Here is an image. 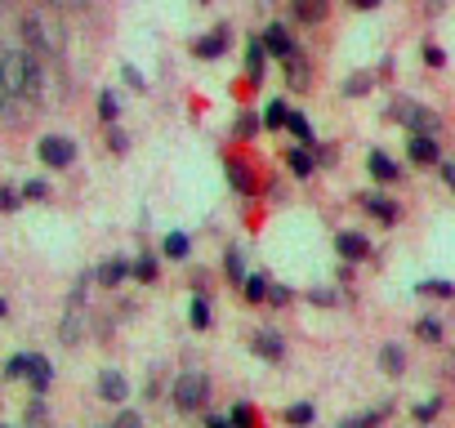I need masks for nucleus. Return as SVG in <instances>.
<instances>
[{
  "instance_id": "obj_31",
  "label": "nucleus",
  "mask_w": 455,
  "mask_h": 428,
  "mask_svg": "<svg viewBox=\"0 0 455 428\" xmlns=\"http://www.w3.org/2000/svg\"><path fill=\"white\" fill-rule=\"evenodd\" d=\"M415 295H428V299H455V281H442V277H428L415 286Z\"/></svg>"
},
{
  "instance_id": "obj_17",
  "label": "nucleus",
  "mask_w": 455,
  "mask_h": 428,
  "mask_svg": "<svg viewBox=\"0 0 455 428\" xmlns=\"http://www.w3.org/2000/svg\"><path fill=\"white\" fill-rule=\"evenodd\" d=\"M366 170H371V178L384 183V187L402 178V170H397V161H393L388 152H371V156H366Z\"/></svg>"
},
{
  "instance_id": "obj_6",
  "label": "nucleus",
  "mask_w": 455,
  "mask_h": 428,
  "mask_svg": "<svg viewBox=\"0 0 455 428\" xmlns=\"http://www.w3.org/2000/svg\"><path fill=\"white\" fill-rule=\"evenodd\" d=\"M371 219H379L384 228H393L397 219H402V205L393 201V196H384V192H362V201H357Z\"/></svg>"
},
{
  "instance_id": "obj_38",
  "label": "nucleus",
  "mask_w": 455,
  "mask_h": 428,
  "mask_svg": "<svg viewBox=\"0 0 455 428\" xmlns=\"http://www.w3.org/2000/svg\"><path fill=\"white\" fill-rule=\"evenodd\" d=\"M437 410H442V397H428L424 406H415V424L424 428V424H433L437 419Z\"/></svg>"
},
{
  "instance_id": "obj_19",
  "label": "nucleus",
  "mask_w": 455,
  "mask_h": 428,
  "mask_svg": "<svg viewBox=\"0 0 455 428\" xmlns=\"http://www.w3.org/2000/svg\"><path fill=\"white\" fill-rule=\"evenodd\" d=\"M291 10H295V19H299L304 28H317V23L331 14L326 0H291Z\"/></svg>"
},
{
  "instance_id": "obj_23",
  "label": "nucleus",
  "mask_w": 455,
  "mask_h": 428,
  "mask_svg": "<svg viewBox=\"0 0 455 428\" xmlns=\"http://www.w3.org/2000/svg\"><path fill=\"white\" fill-rule=\"evenodd\" d=\"M242 299H246V304H268V277H264V273H246Z\"/></svg>"
},
{
  "instance_id": "obj_15",
  "label": "nucleus",
  "mask_w": 455,
  "mask_h": 428,
  "mask_svg": "<svg viewBox=\"0 0 455 428\" xmlns=\"http://www.w3.org/2000/svg\"><path fill=\"white\" fill-rule=\"evenodd\" d=\"M94 388H99L103 401H125V397H130V379H125L121 370H99V384H94Z\"/></svg>"
},
{
  "instance_id": "obj_34",
  "label": "nucleus",
  "mask_w": 455,
  "mask_h": 428,
  "mask_svg": "<svg viewBox=\"0 0 455 428\" xmlns=\"http://www.w3.org/2000/svg\"><path fill=\"white\" fill-rule=\"evenodd\" d=\"M223 273H228V281H233V286L242 290V281H246V264H242V250H223Z\"/></svg>"
},
{
  "instance_id": "obj_50",
  "label": "nucleus",
  "mask_w": 455,
  "mask_h": 428,
  "mask_svg": "<svg viewBox=\"0 0 455 428\" xmlns=\"http://www.w3.org/2000/svg\"><path fill=\"white\" fill-rule=\"evenodd\" d=\"M205 428H233V419L228 415H205Z\"/></svg>"
},
{
  "instance_id": "obj_14",
  "label": "nucleus",
  "mask_w": 455,
  "mask_h": 428,
  "mask_svg": "<svg viewBox=\"0 0 455 428\" xmlns=\"http://www.w3.org/2000/svg\"><path fill=\"white\" fill-rule=\"evenodd\" d=\"M125 277H130V259H103V264L94 268V281H99L103 290L125 286Z\"/></svg>"
},
{
  "instance_id": "obj_12",
  "label": "nucleus",
  "mask_w": 455,
  "mask_h": 428,
  "mask_svg": "<svg viewBox=\"0 0 455 428\" xmlns=\"http://www.w3.org/2000/svg\"><path fill=\"white\" fill-rule=\"evenodd\" d=\"M259 41H264V50H268V59H277V63H282V59H286V54L295 50V41H291V32H286L282 23H268V28L259 32Z\"/></svg>"
},
{
  "instance_id": "obj_33",
  "label": "nucleus",
  "mask_w": 455,
  "mask_h": 428,
  "mask_svg": "<svg viewBox=\"0 0 455 428\" xmlns=\"http://www.w3.org/2000/svg\"><path fill=\"white\" fill-rule=\"evenodd\" d=\"M317 419V406L313 401H295V406H286V424L291 428H308Z\"/></svg>"
},
{
  "instance_id": "obj_7",
  "label": "nucleus",
  "mask_w": 455,
  "mask_h": 428,
  "mask_svg": "<svg viewBox=\"0 0 455 428\" xmlns=\"http://www.w3.org/2000/svg\"><path fill=\"white\" fill-rule=\"evenodd\" d=\"M228 50H233V28H228V23L210 28V32L192 45V54H196V59H223Z\"/></svg>"
},
{
  "instance_id": "obj_53",
  "label": "nucleus",
  "mask_w": 455,
  "mask_h": 428,
  "mask_svg": "<svg viewBox=\"0 0 455 428\" xmlns=\"http://www.w3.org/2000/svg\"><path fill=\"white\" fill-rule=\"evenodd\" d=\"M348 5H353V10H375L379 0H348Z\"/></svg>"
},
{
  "instance_id": "obj_10",
  "label": "nucleus",
  "mask_w": 455,
  "mask_h": 428,
  "mask_svg": "<svg viewBox=\"0 0 455 428\" xmlns=\"http://www.w3.org/2000/svg\"><path fill=\"white\" fill-rule=\"evenodd\" d=\"M251 348H255V357H264V361H282V357H286V339H282V335H277L273 326L255 330Z\"/></svg>"
},
{
  "instance_id": "obj_37",
  "label": "nucleus",
  "mask_w": 455,
  "mask_h": 428,
  "mask_svg": "<svg viewBox=\"0 0 455 428\" xmlns=\"http://www.w3.org/2000/svg\"><path fill=\"white\" fill-rule=\"evenodd\" d=\"M116 116H121V99H116L112 90H103V94H99V121L116 125Z\"/></svg>"
},
{
  "instance_id": "obj_29",
  "label": "nucleus",
  "mask_w": 455,
  "mask_h": 428,
  "mask_svg": "<svg viewBox=\"0 0 455 428\" xmlns=\"http://www.w3.org/2000/svg\"><path fill=\"white\" fill-rule=\"evenodd\" d=\"M286 130H291V134H295V143H304V147H313V143H317V139H313V121H308L304 112H295V107H291Z\"/></svg>"
},
{
  "instance_id": "obj_27",
  "label": "nucleus",
  "mask_w": 455,
  "mask_h": 428,
  "mask_svg": "<svg viewBox=\"0 0 455 428\" xmlns=\"http://www.w3.org/2000/svg\"><path fill=\"white\" fill-rule=\"evenodd\" d=\"M379 366H384V375L397 379V375H406V353H402L397 344H384V348H379Z\"/></svg>"
},
{
  "instance_id": "obj_46",
  "label": "nucleus",
  "mask_w": 455,
  "mask_h": 428,
  "mask_svg": "<svg viewBox=\"0 0 455 428\" xmlns=\"http://www.w3.org/2000/svg\"><path fill=\"white\" fill-rule=\"evenodd\" d=\"M112 428H143V419H139V410H121Z\"/></svg>"
},
{
  "instance_id": "obj_54",
  "label": "nucleus",
  "mask_w": 455,
  "mask_h": 428,
  "mask_svg": "<svg viewBox=\"0 0 455 428\" xmlns=\"http://www.w3.org/2000/svg\"><path fill=\"white\" fill-rule=\"evenodd\" d=\"M5 313H10V304H5V299H0V317H5Z\"/></svg>"
},
{
  "instance_id": "obj_3",
  "label": "nucleus",
  "mask_w": 455,
  "mask_h": 428,
  "mask_svg": "<svg viewBox=\"0 0 455 428\" xmlns=\"http://www.w3.org/2000/svg\"><path fill=\"white\" fill-rule=\"evenodd\" d=\"M384 116L397 121V125H406L411 134H442V116H437L433 107L415 103V99H397V103H388Z\"/></svg>"
},
{
  "instance_id": "obj_55",
  "label": "nucleus",
  "mask_w": 455,
  "mask_h": 428,
  "mask_svg": "<svg viewBox=\"0 0 455 428\" xmlns=\"http://www.w3.org/2000/svg\"><path fill=\"white\" fill-rule=\"evenodd\" d=\"M0 428H10V424H0Z\"/></svg>"
},
{
  "instance_id": "obj_2",
  "label": "nucleus",
  "mask_w": 455,
  "mask_h": 428,
  "mask_svg": "<svg viewBox=\"0 0 455 428\" xmlns=\"http://www.w3.org/2000/svg\"><path fill=\"white\" fill-rule=\"evenodd\" d=\"M23 41L36 59H59L63 54V28L45 14H28L23 19Z\"/></svg>"
},
{
  "instance_id": "obj_32",
  "label": "nucleus",
  "mask_w": 455,
  "mask_h": 428,
  "mask_svg": "<svg viewBox=\"0 0 455 428\" xmlns=\"http://www.w3.org/2000/svg\"><path fill=\"white\" fill-rule=\"evenodd\" d=\"M59 339H63V344H81V339H85V317H81V313H68L63 326H59Z\"/></svg>"
},
{
  "instance_id": "obj_36",
  "label": "nucleus",
  "mask_w": 455,
  "mask_h": 428,
  "mask_svg": "<svg viewBox=\"0 0 455 428\" xmlns=\"http://www.w3.org/2000/svg\"><path fill=\"white\" fill-rule=\"evenodd\" d=\"M371 85H375V76H371V72H357V76H348V81H344V94H348V99H366V94H371Z\"/></svg>"
},
{
  "instance_id": "obj_9",
  "label": "nucleus",
  "mask_w": 455,
  "mask_h": 428,
  "mask_svg": "<svg viewBox=\"0 0 455 428\" xmlns=\"http://www.w3.org/2000/svg\"><path fill=\"white\" fill-rule=\"evenodd\" d=\"M335 250H339L344 264H362V259H371V242H366L357 228H344V233L335 237Z\"/></svg>"
},
{
  "instance_id": "obj_21",
  "label": "nucleus",
  "mask_w": 455,
  "mask_h": 428,
  "mask_svg": "<svg viewBox=\"0 0 455 428\" xmlns=\"http://www.w3.org/2000/svg\"><path fill=\"white\" fill-rule=\"evenodd\" d=\"M259 121H264V130H286V121H291V103H286V99H268L264 112H259Z\"/></svg>"
},
{
  "instance_id": "obj_22",
  "label": "nucleus",
  "mask_w": 455,
  "mask_h": 428,
  "mask_svg": "<svg viewBox=\"0 0 455 428\" xmlns=\"http://www.w3.org/2000/svg\"><path fill=\"white\" fill-rule=\"evenodd\" d=\"M130 277H134V281H143V286H156V277H161L156 255H139V259L130 264Z\"/></svg>"
},
{
  "instance_id": "obj_5",
  "label": "nucleus",
  "mask_w": 455,
  "mask_h": 428,
  "mask_svg": "<svg viewBox=\"0 0 455 428\" xmlns=\"http://www.w3.org/2000/svg\"><path fill=\"white\" fill-rule=\"evenodd\" d=\"M36 156H41V165H50V170H68V165L76 161V143H72L68 134H45V139L36 143Z\"/></svg>"
},
{
  "instance_id": "obj_16",
  "label": "nucleus",
  "mask_w": 455,
  "mask_h": 428,
  "mask_svg": "<svg viewBox=\"0 0 455 428\" xmlns=\"http://www.w3.org/2000/svg\"><path fill=\"white\" fill-rule=\"evenodd\" d=\"M282 67H286V85H291V90H308V85H313V76H308V59H304L299 50H291V54L282 59Z\"/></svg>"
},
{
  "instance_id": "obj_44",
  "label": "nucleus",
  "mask_w": 455,
  "mask_h": 428,
  "mask_svg": "<svg viewBox=\"0 0 455 428\" xmlns=\"http://www.w3.org/2000/svg\"><path fill=\"white\" fill-rule=\"evenodd\" d=\"M291 299H295V290H286V286H273V281H268V304H277V308H286Z\"/></svg>"
},
{
  "instance_id": "obj_42",
  "label": "nucleus",
  "mask_w": 455,
  "mask_h": 428,
  "mask_svg": "<svg viewBox=\"0 0 455 428\" xmlns=\"http://www.w3.org/2000/svg\"><path fill=\"white\" fill-rule=\"evenodd\" d=\"M19 201H23V192H14V187H0V214H14V210H19Z\"/></svg>"
},
{
  "instance_id": "obj_11",
  "label": "nucleus",
  "mask_w": 455,
  "mask_h": 428,
  "mask_svg": "<svg viewBox=\"0 0 455 428\" xmlns=\"http://www.w3.org/2000/svg\"><path fill=\"white\" fill-rule=\"evenodd\" d=\"M228 187L242 192V196H255L259 183H255V165L251 161H228Z\"/></svg>"
},
{
  "instance_id": "obj_18",
  "label": "nucleus",
  "mask_w": 455,
  "mask_h": 428,
  "mask_svg": "<svg viewBox=\"0 0 455 428\" xmlns=\"http://www.w3.org/2000/svg\"><path fill=\"white\" fill-rule=\"evenodd\" d=\"M264 72H268V50H264V41H246V81L259 85Z\"/></svg>"
},
{
  "instance_id": "obj_52",
  "label": "nucleus",
  "mask_w": 455,
  "mask_h": 428,
  "mask_svg": "<svg viewBox=\"0 0 455 428\" xmlns=\"http://www.w3.org/2000/svg\"><path fill=\"white\" fill-rule=\"evenodd\" d=\"M442 178H446V187L455 192V161H446V165H442Z\"/></svg>"
},
{
  "instance_id": "obj_48",
  "label": "nucleus",
  "mask_w": 455,
  "mask_h": 428,
  "mask_svg": "<svg viewBox=\"0 0 455 428\" xmlns=\"http://www.w3.org/2000/svg\"><path fill=\"white\" fill-rule=\"evenodd\" d=\"M313 161H317V165H335V147H317V143H313Z\"/></svg>"
},
{
  "instance_id": "obj_25",
  "label": "nucleus",
  "mask_w": 455,
  "mask_h": 428,
  "mask_svg": "<svg viewBox=\"0 0 455 428\" xmlns=\"http://www.w3.org/2000/svg\"><path fill=\"white\" fill-rule=\"evenodd\" d=\"M161 255H165V259H188V255H192V237H188V233H165Z\"/></svg>"
},
{
  "instance_id": "obj_35",
  "label": "nucleus",
  "mask_w": 455,
  "mask_h": 428,
  "mask_svg": "<svg viewBox=\"0 0 455 428\" xmlns=\"http://www.w3.org/2000/svg\"><path fill=\"white\" fill-rule=\"evenodd\" d=\"M228 419H233V428H259V415H255V406H251V401H237Z\"/></svg>"
},
{
  "instance_id": "obj_13",
  "label": "nucleus",
  "mask_w": 455,
  "mask_h": 428,
  "mask_svg": "<svg viewBox=\"0 0 455 428\" xmlns=\"http://www.w3.org/2000/svg\"><path fill=\"white\" fill-rule=\"evenodd\" d=\"M28 379H32V392H36V397H45V392H50V384H54V366H50V357L28 353Z\"/></svg>"
},
{
  "instance_id": "obj_49",
  "label": "nucleus",
  "mask_w": 455,
  "mask_h": 428,
  "mask_svg": "<svg viewBox=\"0 0 455 428\" xmlns=\"http://www.w3.org/2000/svg\"><path fill=\"white\" fill-rule=\"evenodd\" d=\"M45 10H76V5H85V0H41Z\"/></svg>"
},
{
  "instance_id": "obj_45",
  "label": "nucleus",
  "mask_w": 455,
  "mask_h": 428,
  "mask_svg": "<svg viewBox=\"0 0 455 428\" xmlns=\"http://www.w3.org/2000/svg\"><path fill=\"white\" fill-rule=\"evenodd\" d=\"M308 299H313L317 308H335V304H339V295H335V290H313Z\"/></svg>"
},
{
  "instance_id": "obj_51",
  "label": "nucleus",
  "mask_w": 455,
  "mask_h": 428,
  "mask_svg": "<svg viewBox=\"0 0 455 428\" xmlns=\"http://www.w3.org/2000/svg\"><path fill=\"white\" fill-rule=\"evenodd\" d=\"M45 419V406L41 401H32V410H28V424H41Z\"/></svg>"
},
{
  "instance_id": "obj_28",
  "label": "nucleus",
  "mask_w": 455,
  "mask_h": 428,
  "mask_svg": "<svg viewBox=\"0 0 455 428\" xmlns=\"http://www.w3.org/2000/svg\"><path fill=\"white\" fill-rule=\"evenodd\" d=\"M259 130H264V121H259V112H251V107H242V112H237V121H233V134H237V139H255Z\"/></svg>"
},
{
  "instance_id": "obj_20",
  "label": "nucleus",
  "mask_w": 455,
  "mask_h": 428,
  "mask_svg": "<svg viewBox=\"0 0 455 428\" xmlns=\"http://www.w3.org/2000/svg\"><path fill=\"white\" fill-rule=\"evenodd\" d=\"M286 165H291V174H295V178H313V170H317V161H313V147L295 143V147L286 152Z\"/></svg>"
},
{
  "instance_id": "obj_30",
  "label": "nucleus",
  "mask_w": 455,
  "mask_h": 428,
  "mask_svg": "<svg viewBox=\"0 0 455 428\" xmlns=\"http://www.w3.org/2000/svg\"><path fill=\"white\" fill-rule=\"evenodd\" d=\"M188 321H192V330H210V326H214V321H210V299H205L201 290L192 295V308H188Z\"/></svg>"
},
{
  "instance_id": "obj_24",
  "label": "nucleus",
  "mask_w": 455,
  "mask_h": 428,
  "mask_svg": "<svg viewBox=\"0 0 455 428\" xmlns=\"http://www.w3.org/2000/svg\"><path fill=\"white\" fill-rule=\"evenodd\" d=\"M388 415H393V401H384V406H375V410H366V415H353V419H344L339 428H379Z\"/></svg>"
},
{
  "instance_id": "obj_41",
  "label": "nucleus",
  "mask_w": 455,
  "mask_h": 428,
  "mask_svg": "<svg viewBox=\"0 0 455 428\" xmlns=\"http://www.w3.org/2000/svg\"><path fill=\"white\" fill-rule=\"evenodd\" d=\"M23 375H28V353H14L5 361V379H23Z\"/></svg>"
},
{
  "instance_id": "obj_8",
  "label": "nucleus",
  "mask_w": 455,
  "mask_h": 428,
  "mask_svg": "<svg viewBox=\"0 0 455 428\" xmlns=\"http://www.w3.org/2000/svg\"><path fill=\"white\" fill-rule=\"evenodd\" d=\"M406 156H411L415 165H442V143H437V134H411V139H406Z\"/></svg>"
},
{
  "instance_id": "obj_43",
  "label": "nucleus",
  "mask_w": 455,
  "mask_h": 428,
  "mask_svg": "<svg viewBox=\"0 0 455 428\" xmlns=\"http://www.w3.org/2000/svg\"><path fill=\"white\" fill-rule=\"evenodd\" d=\"M121 81H125L130 90H148V81H143V72H134V63H125V67H121Z\"/></svg>"
},
{
  "instance_id": "obj_4",
  "label": "nucleus",
  "mask_w": 455,
  "mask_h": 428,
  "mask_svg": "<svg viewBox=\"0 0 455 428\" xmlns=\"http://www.w3.org/2000/svg\"><path fill=\"white\" fill-rule=\"evenodd\" d=\"M170 401H174L183 415L205 410V401H210V375H205V370H183V375L170 384Z\"/></svg>"
},
{
  "instance_id": "obj_1",
  "label": "nucleus",
  "mask_w": 455,
  "mask_h": 428,
  "mask_svg": "<svg viewBox=\"0 0 455 428\" xmlns=\"http://www.w3.org/2000/svg\"><path fill=\"white\" fill-rule=\"evenodd\" d=\"M0 85L14 103H36L45 90V67L32 50H5L0 54Z\"/></svg>"
},
{
  "instance_id": "obj_40",
  "label": "nucleus",
  "mask_w": 455,
  "mask_h": 428,
  "mask_svg": "<svg viewBox=\"0 0 455 428\" xmlns=\"http://www.w3.org/2000/svg\"><path fill=\"white\" fill-rule=\"evenodd\" d=\"M50 196V183L45 178H28L23 183V201H45Z\"/></svg>"
},
{
  "instance_id": "obj_26",
  "label": "nucleus",
  "mask_w": 455,
  "mask_h": 428,
  "mask_svg": "<svg viewBox=\"0 0 455 428\" xmlns=\"http://www.w3.org/2000/svg\"><path fill=\"white\" fill-rule=\"evenodd\" d=\"M415 335H419L424 344H442V335H446V326H442V317H437V313H424V317L415 321Z\"/></svg>"
},
{
  "instance_id": "obj_47",
  "label": "nucleus",
  "mask_w": 455,
  "mask_h": 428,
  "mask_svg": "<svg viewBox=\"0 0 455 428\" xmlns=\"http://www.w3.org/2000/svg\"><path fill=\"white\" fill-rule=\"evenodd\" d=\"M424 63H428V67H442V63H446V54H442L437 45H424Z\"/></svg>"
},
{
  "instance_id": "obj_39",
  "label": "nucleus",
  "mask_w": 455,
  "mask_h": 428,
  "mask_svg": "<svg viewBox=\"0 0 455 428\" xmlns=\"http://www.w3.org/2000/svg\"><path fill=\"white\" fill-rule=\"evenodd\" d=\"M108 147H112L116 156H125V152H130V134H125L121 125H112V130H108Z\"/></svg>"
}]
</instances>
